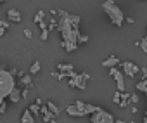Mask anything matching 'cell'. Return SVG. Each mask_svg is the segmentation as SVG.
<instances>
[{"label":"cell","mask_w":147,"mask_h":123,"mask_svg":"<svg viewBox=\"0 0 147 123\" xmlns=\"http://www.w3.org/2000/svg\"><path fill=\"white\" fill-rule=\"evenodd\" d=\"M92 121H94V123H113V121H116V120H114V116H113L111 113H107V111H104L102 107H99V109L92 114Z\"/></svg>","instance_id":"cell-4"},{"label":"cell","mask_w":147,"mask_h":123,"mask_svg":"<svg viewBox=\"0 0 147 123\" xmlns=\"http://www.w3.org/2000/svg\"><path fill=\"white\" fill-rule=\"evenodd\" d=\"M66 113H67L69 116H82V113H80V109H78V106H76V104L67 106V107H66Z\"/></svg>","instance_id":"cell-11"},{"label":"cell","mask_w":147,"mask_h":123,"mask_svg":"<svg viewBox=\"0 0 147 123\" xmlns=\"http://www.w3.org/2000/svg\"><path fill=\"white\" fill-rule=\"evenodd\" d=\"M59 14V23H57V30L61 31L62 36V49L66 52H75L76 47L80 45V21L82 18L76 14H69L66 11H57Z\"/></svg>","instance_id":"cell-1"},{"label":"cell","mask_w":147,"mask_h":123,"mask_svg":"<svg viewBox=\"0 0 147 123\" xmlns=\"http://www.w3.org/2000/svg\"><path fill=\"white\" fill-rule=\"evenodd\" d=\"M21 83H24L26 87L31 85V76L30 75H21Z\"/></svg>","instance_id":"cell-18"},{"label":"cell","mask_w":147,"mask_h":123,"mask_svg":"<svg viewBox=\"0 0 147 123\" xmlns=\"http://www.w3.org/2000/svg\"><path fill=\"white\" fill-rule=\"evenodd\" d=\"M43 19H45V12H43V11H38V12L35 14V23H38V24H40Z\"/></svg>","instance_id":"cell-16"},{"label":"cell","mask_w":147,"mask_h":123,"mask_svg":"<svg viewBox=\"0 0 147 123\" xmlns=\"http://www.w3.org/2000/svg\"><path fill=\"white\" fill-rule=\"evenodd\" d=\"M137 90L147 94V78H144V80H140V82L137 83Z\"/></svg>","instance_id":"cell-14"},{"label":"cell","mask_w":147,"mask_h":123,"mask_svg":"<svg viewBox=\"0 0 147 123\" xmlns=\"http://www.w3.org/2000/svg\"><path fill=\"white\" fill-rule=\"evenodd\" d=\"M118 71H119V70H118L116 66H113V68H109V75H111V76H114V75H116Z\"/></svg>","instance_id":"cell-27"},{"label":"cell","mask_w":147,"mask_h":123,"mask_svg":"<svg viewBox=\"0 0 147 123\" xmlns=\"http://www.w3.org/2000/svg\"><path fill=\"white\" fill-rule=\"evenodd\" d=\"M90 80V75L88 73H78L76 76H73V78H69V87H73V89H85L87 87V82Z\"/></svg>","instance_id":"cell-5"},{"label":"cell","mask_w":147,"mask_h":123,"mask_svg":"<svg viewBox=\"0 0 147 123\" xmlns=\"http://www.w3.org/2000/svg\"><path fill=\"white\" fill-rule=\"evenodd\" d=\"M140 71H142V75H144V78H147V68H140Z\"/></svg>","instance_id":"cell-30"},{"label":"cell","mask_w":147,"mask_h":123,"mask_svg":"<svg viewBox=\"0 0 147 123\" xmlns=\"http://www.w3.org/2000/svg\"><path fill=\"white\" fill-rule=\"evenodd\" d=\"M24 97H28V89H24V90H23V99H24Z\"/></svg>","instance_id":"cell-31"},{"label":"cell","mask_w":147,"mask_h":123,"mask_svg":"<svg viewBox=\"0 0 147 123\" xmlns=\"http://www.w3.org/2000/svg\"><path fill=\"white\" fill-rule=\"evenodd\" d=\"M57 70H59V71H62V73H66V71H71V70H73V64L62 63V64H59V66H57Z\"/></svg>","instance_id":"cell-15"},{"label":"cell","mask_w":147,"mask_h":123,"mask_svg":"<svg viewBox=\"0 0 147 123\" xmlns=\"http://www.w3.org/2000/svg\"><path fill=\"white\" fill-rule=\"evenodd\" d=\"M130 101H131V104H137L138 102V95L133 92V94H130Z\"/></svg>","instance_id":"cell-24"},{"label":"cell","mask_w":147,"mask_h":123,"mask_svg":"<svg viewBox=\"0 0 147 123\" xmlns=\"http://www.w3.org/2000/svg\"><path fill=\"white\" fill-rule=\"evenodd\" d=\"M138 2H140V0H138Z\"/></svg>","instance_id":"cell-33"},{"label":"cell","mask_w":147,"mask_h":123,"mask_svg":"<svg viewBox=\"0 0 147 123\" xmlns=\"http://www.w3.org/2000/svg\"><path fill=\"white\" fill-rule=\"evenodd\" d=\"M102 9H104V12L107 14V18L111 19V23H113L114 26H121V24H123L125 14H123V11L116 5L114 0H104V2H102Z\"/></svg>","instance_id":"cell-3"},{"label":"cell","mask_w":147,"mask_h":123,"mask_svg":"<svg viewBox=\"0 0 147 123\" xmlns=\"http://www.w3.org/2000/svg\"><path fill=\"white\" fill-rule=\"evenodd\" d=\"M38 71H40V63L36 61V63H33V64H31V68H30V73H31V75H35V73H38Z\"/></svg>","instance_id":"cell-20"},{"label":"cell","mask_w":147,"mask_h":123,"mask_svg":"<svg viewBox=\"0 0 147 123\" xmlns=\"http://www.w3.org/2000/svg\"><path fill=\"white\" fill-rule=\"evenodd\" d=\"M144 121H145V123H147V111H145V118H144Z\"/></svg>","instance_id":"cell-32"},{"label":"cell","mask_w":147,"mask_h":123,"mask_svg":"<svg viewBox=\"0 0 147 123\" xmlns=\"http://www.w3.org/2000/svg\"><path fill=\"white\" fill-rule=\"evenodd\" d=\"M49 33H50L49 30H42V35H40V38H42V40H47V38H49Z\"/></svg>","instance_id":"cell-25"},{"label":"cell","mask_w":147,"mask_h":123,"mask_svg":"<svg viewBox=\"0 0 147 123\" xmlns=\"http://www.w3.org/2000/svg\"><path fill=\"white\" fill-rule=\"evenodd\" d=\"M21 121H23V123H33V121H36L33 111H31V109H26V111L23 113V116H21Z\"/></svg>","instance_id":"cell-10"},{"label":"cell","mask_w":147,"mask_h":123,"mask_svg":"<svg viewBox=\"0 0 147 123\" xmlns=\"http://www.w3.org/2000/svg\"><path fill=\"white\" fill-rule=\"evenodd\" d=\"M137 45H140V49H142V52H145V54H147V36H145L144 40H140V42H137Z\"/></svg>","instance_id":"cell-22"},{"label":"cell","mask_w":147,"mask_h":123,"mask_svg":"<svg viewBox=\"0 0 147 123\" xmlns=\"http://www.w3.org/2000/svg\"><path fill=\"white\" fill-rule=\"evenodd\" d=\"M126 106H131V101H130V94L123 92L121 101H119V107H126Z\"/></svg>","instance_id":"cell-13"},{"label":"cell","mask_w":147,"mask_h":123,"mask_svg":"<svg viewBox=\"0 0 147 123\" xmlns=\"http://www.w3.org/2000/svg\"><path fill=\"white\" fill-rule=\"evenodd\" d=\"M7 18H9V21H12V23H21V21H23L21 12L16 11V9H7Z\"/></svg>","instance_id":"cell-7"},{"label":"cell","mask_w":147,"mask_h":123,"mask_svg":"<svg viewBox=\"0 0 147 123\" xmlns=\"http://www.w3.org/2000/svg\"><path fill=\"white\" fill-rule=\"evenodd\" d=\"M7 28H9V23L7 21H0V35H5V31H7Z\"/></svg>","instance_id":"cell-17"},{"label":"cell","mask_w":147,"mask_h":123,"mask_svg":"<svg viewBox=\"0 0 147 123\" xmlns=\"http://www.w3.org/2000/svg\"><path fill=\"white\" fill-rule=\"evenodd\" d=\"M121 95H123V92L116 90V92H114V95H113V102H114V104H119V101H121Z\"/></svg>","instance_id":"cell-21"},{"label":"cell","mask_w":147,"mask_h":123,"mask_svg":"<svg viewBox=\"0 0 147 123\" xmlns=\"http://www.w3.org/2000/svg\"><path fill=\"white\" fill-rule=\"evenodd\" d=\"M114 80H116V85H118V90L119 92H125V73L118 71L114 75Z\"/></svg>","instance_id":"cell-8"},{"label":"cell","mask_w":147,"mask_h":123,"mask_svg":"<svg viewBox=\"0 0 147 123\" xmlns=\"http://www.w3.org/2000/svg\"><path fill=\"white\" fill-rule=\"evenodd\" d=\"M116 64H119V59H118L116 55H109L107 59L102 61V66H104V68H113V66H116Z\"/></svg>","instance_id":"cell-9"},{"label":"cell","mask_w":147,"mask_h":123,"mask_svg":"<svg viewBox=\"0 0 147 123\" xmlns=\"http://www.w3.org/2000/svg\"><path fill=\"white\" fill-rule=\"evenodd\" d=\"M88 42V36L87 35H80V43H87Z\"/></svg>","instance_id":"cell-28"},{"label":"cell","mask_w":147,"mask_h":123,"mask_svg":"<svg viewBox=\"0 0 147 123\" xmlns=\"http://www.w3.org/2000/svg\"><path fill=\"white\" fill-rule=\"evenodd\" d=\"M121 66H123V73H125L126 76H135V75L140 71V68H138V66H135L131 61H125Z\"/></svg>","instance_id":"cell-6"},{"label":"cell","mask_w":147,"mask_h":123,"mask_svg":"<svg viewBox=\"0 0 147 123\" xmlns=\"http://www.w3.org/2000/svg\"><path fill=\"white\" fill-rule=\"evenodd\" d=\"M47 106H49V109H50V111H52L54 114H59V113H61V109H59V107H57V106H55L54 102H49Z\"/></svg>","instance_id":"cell-23"},{"label":"cell","mask_w":147,"mask_h":123,"mask_svg":"<svg viewBox=\"0 0 147 123\" xmlns=\"http://www.w3.org/2000/svg\"><path fill=\"white\" fill-rule=\"evenodd\" d=\"M16 75L12 71H7V70H0V99L5 101L11 92L16 89Z\"/></svg>","instance_id":"cell-2"},{"label":"cell","mask_w":147,"mask_h":123,"mask_svg":"<svg viewBox=\"0 0 147 123\" xmlns=\"http://www.w3.org/2000/svg\"><path fill=\"white\" fill-rule=\"evenodd\" d=\"M30 109L33 111V114H35V116H38V114H40V111H42V109H40V104H38V102L31 104V106H30Z\"/></svg>","instance_id":"cell-19"},{"label":"cell","mask_w":147,"mask_h":123,"mask_svg":"<svg viewBox=\"0 0 147 123\" xmlns=\"http://www.w3.org/2000/svg\"><path fill=\"white\" fill-rule=\"evenodd\" d=\"M24 36H26V38H31V36H33L31 30H24Z\"/></svg>","instance_id":"cell-29"},{"label":"cell","mask_w":147,"mask_h":123,"mask_svg":"<svg viewBox=\"0 0 147 123\" xmlns=\"http://www.w3.org/2000/svg\"><path fill=\"white\" fill-rule=\"evenodd\" d=\"M5 107H7V104H5V101H2V102H0V113H5Z\"/></svg>","instance_id":"cell-26"},{"label":"cell","mask_w":147,"mask_h":123,"mask_svg":"<svg viewBox=\"0 0 147 123\" xmlns=\"http://www.w3.org/2000/svg\"><path fill=\"white\" fill-rule=\"evenodd\" d=\"M21 97H23V90H19V89H14V90L11 92V95H9L11 102H19Z\"/></svg>","instance_id":"cell-12"}]
</instances>
